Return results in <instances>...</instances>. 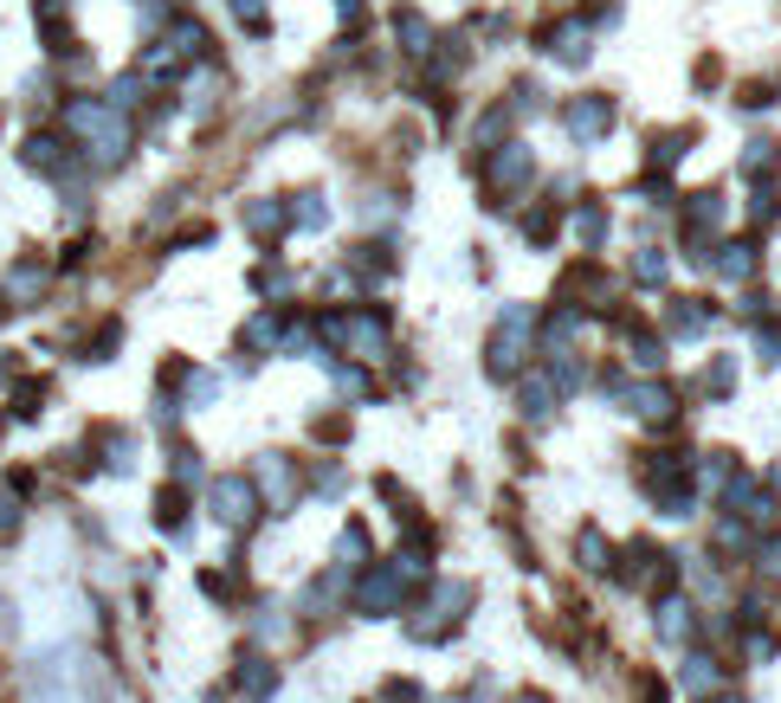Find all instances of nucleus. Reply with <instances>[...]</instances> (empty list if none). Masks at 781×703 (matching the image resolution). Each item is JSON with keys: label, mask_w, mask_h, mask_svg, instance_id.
<instances>
[{"label": "nucleus", "mask_w": 781, "mask_h": 703, "mask_svg": "<svg viewBox=\"0 0 781 703\" xmlns=\"http://www.w3.org/2000/svg\"><path fill=\"white\" fill-rule=\"evenodd\" d=\"M517 414L543 426L549 414H556V381H549V374H536V381H517Z\"/></svg>", "instance_id": "nucleus-22"}, {"label": "nucleus", "mask_w": 781, "mask_h": 703, "mask_svg": "<svg viewBox=\"0 0 781 703\" xmlns=\"http://www.w3.org/2000/svg\"><path fill=\"white\" fill-rule=\"evenodd\" d=\"M381 703H426V691L414 678H381Z\"/></svg>", "instance_id": "nucleus-39"}, {"label": "nucleus", "mask_w": 781, "mask_h": 703, "mask_svg": "<svg viewBox=\"0 0 781 703\" xmlns=\"http://www.w3.org/2000/svg\"><path fill=\"white\" fill-rule=\"evenodd\" d=\"M233 691L246 703H272L279 698V665H272L265 652H246V658L233 665Z\"/></svg>", "instance_id": "nucleus-12"}, {"label": "nucleus", "mask_w": 781, "mask_h": 703, "mask_svg": "<svg viewBox=\"0 0 781 703\" xmlns=\"http://www.w3.org/2000/svg\"><path fill=\"white\" fill-rule=\"evenodd\" d=\"M730 388H736V355H717V361L705 368V394H717V401H723Z\"/></svg>", "instance_id": "nucleus-34"}, {"label": "nucleus", "mask_w": 781, "mask_h": 703, "mask_svg": "<svg viewBox=\"0 0 781 703\" xmlns=\"http://www.w3.org/2000/svg\"><path fill=\"white\" fill-rule=\"evenodd\" d=\"M91 445L104 452V472H137V439H130L123 426H97Z\"/></svg>", "instance_id": "nucleus-21"}, {"label": "nucleus", "mask_w": 781, "mask_h": 703, "mask_svg": "<svg viewBox=\"0 0 781 703\" xmlns=\"http://www.w3.org/2000/svg\"><path fill=\"white\" fill-rule=\"evenodd\" d=\"M246 233H252L259 246L284 239V233H291V201H279V194H265V201H246Z\"/></svg>", "instance_id": "nucleus-15"}, {"label": "nucleus", "mask_w": 781, "mask_h": 703, "mask_svg": "<svg viewBox=\"0 0 781 703\" xmlns=\"http://www.w3.org/2000/svg\"><path fill=\"white\" fill-rule=\"evenodd\" d=\"M756 361H762V368L781 361V323H756Z\"/></svg>", "instance_id": "nucleus-37"}, {"label": "nucleus", "mask_w": 781, "mask_h": 703, "mask_svg": "<svg viewBox=\"0 0 781 703\" xmlns=\"http://www.w3.org/2000/svg\"><path fill=\"white\" fill-rule=\"evenodd\" d=\"M536 181V148L530 142H497V148H485V194H492V207H510L523 188Z\"/></svg>", "instance_id": "nucleus-4"}, {"label": "nucleus", "mask_w": 781, "mask_h": 703, "mask_svg": "<svg viewBox=\"0 0 781 703\" xmlns=\"http://www.w3.org/2000/svg\"><path fill=\"white\" fill-rule=\"evenodd\" d=\"M620 401H627V414H634V420L659 426V432H665V426H678V407H685V394H678L672 381H639V388H627Z\"/></svg>", "instance_id": "nucleus-8"}, {"label": "nucleus", "mask_w": 781, "mask_h": 703, "mask_svg": "<svg viewBox=\"0 0 781 703\" xmlns=\"http://www.w3.org/2000/svg\"><path fill=\"white\" fill-rule=\"evenodd\" d=\"M575 239L588 246V259H594V252L607 246V207H601V201H588V207H575Z\"/></svg>", "instance_id": "nucleus-25"}, {"label": "nucleus", "mask_w": 781, "mask_h": 703, "mask_svg": "<svg viewBox=\"0 0 781 703\" xmlns=\"http://www.w3.org/2000/svg\"><path fill=\"white\" fill-rule=\"evenodd\" d=\"M279 343H284V310H279V303H265V310L239 330V349H246V355H265V349H279Z\"/></svg>", "instance_id": "nucleus-20"}, {"label": "nucleus", "mask_w": 781, "mask_h": 703, "mask_svg": "<svg viewBox=\"0 0 781 703\" xmlns=\"http://www.w3.org/2000/svg\"><path fill=\"white\" fill-rule=\"evenodd\" d=\"M394 33H401V52H407V59H426V52H433V26H426L421 7H394Z\"/></svg>", "instance_id": "nucleus-23"}, {"label": "nucleus", "mask_w": 781, "mask_h": 703, "mask_svg": "<svg viewBox=\"0 0 781 703\" xmlns=\"http://www.w3.org/2000/svg\"><path fill=\"white\" fill-rule=\"evenodd\" d=\"M536 317L543 303H504L492 323V343H485V374L492 381H510L530 355H536Z\"/></svg>", "instance_id": "nucleus-2"}, {"label": "nucleus", "mask_w": 781, "mask_h": 703, "mask_svg": "<svg viewBox=\"0 0 781 703\" xmlns=\"http://www.w3.org/2000/svg\"><path fill=\"white\" fill-rule=\"evenodd\" d=\"M776 162H781V142H769V136L743 142V175H749V181H769V175H776Z\"/></svg>", "instance_id": "nucleus-27"}, {"label": "nucleus", "mask_w": 781, "mask_h": 703, "mask_svg": "<svg viewBox=\"0 0 781 703\" xmlns=\"http://www.w3.org/2000/svg\"><path fill=\"white\" fill-rule=\"evenodd\" d=\"M678 684H685L691 698H710V691L723 684V658H710V652H691V645H685V665H678Z\"/></svg>", "instance_id": "nucleus-19"}, {"label": "nucleus", "mask_w": 781, "mask_h": 703, "mask_svg": "<svg viewBox=\"0 0 781 703\" xmlns=\"http://www.w3.org/2000/svg\"><path fill=\"white\" fill-rule=\"evenodd\" d=\"M563 130L575 148H594V142L614 130V97H575L563 110Z\"/></svg>", "instance_id": "nucleus-10"}, {"label": "nucleus", "mask_w": 781, "mask_h": 703, "mask_svg": "<svg viewBox=\"0 0 781 703\" xmlns=\"http://www.w3.org/2000/svg\"><path fill=\"white\" fill-rule=\"evenodd\" d=\"M691 142H698V130H665V136H652L646 162H652V168H672V162H678V155H685Z\"/></svg>", "instance_id": "nucleus-29"}, {"label": "nucleus", "mask_w": 781, "mask_h": 703, "mask_svg": "<svg viewBox=\"0 0 781 703\" xmlns=\"http://www.w3.org/2000/svg\"><path fill=\"white\" fill-rule=\"evenodd\" d=\"M66 130H71V142H84V155H91L97 168H117V162L130 155V117L110 110L104 97H71Z\"/></svg>", "instance_id": "nucleus-1"}, {"label": "nucleus", "mask_w": 781, "mask_h": 703, "mask_svg": "<svg viewBox=\"0 0 781 703\" xmlns=\"http://www.w3.org/2000/svg\"><path fill=\"white\" fill-rule=\"evenodd\" d=\"M20 529V503L13 497H0V536H13Z\"/></svg>", "instance_id": "nucleus-40"}, {"label": "nucleus", "mask_w": 781, "mask_h": 703, "mask_svg": "<svg viewBox=\"0 0 781 703\" xmlns=\"http://www.w3.org/2000/svg\"><path fill=\"white\" fill-rule=\"evenodd\" d=\"M168 472H175V485L188 491V485H201V452L194 445H168Z\"/></svg>", "instance_id": "nucleus-33"}, {"label": "nucleus", "mask_w": 781, "mask_h": 703, "mask_svg": "<svg viewBox=\"0 0 781 703\" xmlns=\"http://www.w3.org/2000/svg\"><path fill=\"white\" fill-rule=\"evenodd\" d=\"M614 323H620V336H627V361L646 368V374H659V368H665V343H659L652 330H639L634 317H614Z\"/></svg>", "instance_id": "nucleus-18"}, {"label": "nucleus", "mask_w": 781, "mask_h": 703, "mask_svg": "<svg viewBox=\"0 0 781 703\" xmlns=\"http://www.w3.org/2000/svg\"><path fill=\"white\" fill-rule=\"evenodd\" d=\"M155 529H175V536L188 529V491L181 485H162L155 491Z\"/></svg>", "instance_id": "nucleus-26"}, {"label": "nucleus", "mask_w": 781, "mask_h": 703, "mask_svg": "<svg viewBox=\"0 0 781 703\" xmlns=\"http://www.w3.org/2000/svg\"><path fill=\"white\" fill-rule=\"evenodd\" d=\"M634 284H639V290H659V284H665V252L639 246V252H634Z\"/></svg>", "instance_id": "nucleus-32"}, {"label": "nucleus", "mask_w": 781, "mask_h": 703, "mask_svg": "<svg viewBox=\"0 0 781 703\" xmlns=\"http://www.w3.org/2000/svg\"><path fill=\"white\" fill-rule=\"evenodd\" d=\"M46 278H52V272H46L39 259H20V265L7 272V310H33V303L46 297Z\"/></svg>", "instance_id": "nucleus-16"}, {"label": "nucleus", "mask_w": 781, "mask_h": 703, "mask_svg": "<svg viewBox=\"0 0 781 703\" xmlns=\"http://www.w3.org/2000/svg\"><path fill=\"white\" fill-rule=\"evenodd\" d=\"M536 46H543V52H556L563 65H588V52H594V33H588V20H563V26L536 33Z\"/></svg>", "instance_id": "nucleus-14"}, {"label": "nucleus", "mask_w": 781, "mask_h": 703, "mask_svg": "<svg viewBox=\"0 0 781 703\" xmlns=\"http://www.w3.org/2000/svg\"><path fill=\"white\" fill-rule=\"evenodd\" d=\"M762 265V252H756V239H723L717 252H710V272L717 278H730V284H743L749 272Z\"/></svg>", "instance_id": "nucleus-17"}, {"label": "nucleus", "mask_w": 781, "mask_h": 703, "mask_svg": "<svg viewBox=\"0 0 781 703\" xmlns=\"http://www.w3.org/2000/svg\"><path fill=\"white\" fill-rule=\"evenodd\" d=\"M556 233H563V213L556 207L523 213V239H530V246H556Z\"/></svg>", "instance_id": "nucleus-31"}, {"label": "nucleus", "mask_w": 781, "mask_h": 703, "mask_svg": "<svg viewBox=\"0 0 781 703\" xmlns=\"http://www.w3.org/2000/svg\"><path fill=\"white\" fill-rule=\"evenodd\" d=\"M39 414H46V388H39V381L13 388V420H39Z\"/></svg>", "instance_id": "nucleus-35"}, {"label": "nucleus", "mask_w": 781, "mask_h": 703, "mask_svg": "<svg viewBox=\"0 0 781 703\" xmlns=\"http://www.w3.org/2000/svg\"><path fill=\"white\" fill-rule=\"evenodd\" d=\"M414 568L401 562V556H388V562H368L355 574V613H368V620H381V613H401L407 600H414Z\"/></svg>", "instance_id": "nucleus-3"}, {"label": "nucleus", "mask_w": 781, "mask_h": 703, "mask_svg": "<svg viewBox=\"0 0 781 703\" xmlns=\"http://www.w3.org/2000/svg\"><path fill=\"white\" fill-rule=\"evenodd\" d=\"M208 510H213V523H220L226 536H246V529L265 516L259 485H252L246 472H226V478H213V485H208Z\"/></svg>", "instance_id": "nucleus-5"}, {"label": "nucleus", "mask_w": 781, "mask_h": 703, "mask_svg": "<svg viewBox=\"0 0 781 703\" xmlns=\"http://www.w3.org/2000/svg\"><path fill=\"white\" fill-rule=\"evenodd\" d=\"M717 703H743V698H717Z\"/></svg>", "instance_id": "nucleus-43"}, {"label": "nucleus", "mask_w": 781, "mask_h": 703, "mask_svg": "<svg viewBox=\"0 0 781 703\" xmlns=\"http://www.w3.org/2000/svg\"><path fill=\"white\" fill-rule=\"evenodd\" d=\"M291 226L323 233V226H330V201H323V194H297V201H291Z\"/></svg>", "instance_id": "nucleus-30"}, {"label": "nucleus", "mask_w": 781, "mask_h": 703, "mask_svg": "<svg viewBox=\"0 0 781 703\" xmlns=\"http://www.w3.org/2000/svg\"><path fill=\"white\" fill-rule=\"evenodd\" d=\"M252 290H259V297H284V290H291V272H284V265H259V272H252Z\"/></svg>", "instance_id": "nucleus-38"}, {"label": "nucleus", "mask_w": 781, "mask_h": 703, "mask_svg": "<svg viewBox=\"0 0 781 703\" xmlns=\"http://www.w3.org/2000/svg\"><path fill=\"white\" fill-rule=\"evenodd\" d=\"M710 323H717L710 297H672V303H665V330H672L678 343H698V336H710Z\"/></svg>", "instance_id": "nucleus-13"}, {"label": "nucleus", "mask_w": 781, "mask_h": 703, "mask_svg": "<svg viewBox=\"0 0 781 703\" xmlns=\"http://www.w3.org/2000/svg\"><path fill=\"white\" fill-rule=\"evenodd\" d=\"M652 633L665 639V645H691L698 639V607L685 600V594H659V613H652Z\"/></svg>", "instance_id": "nucleus-11"}, {"label": "nucleus", "mask_w": 781, "mask_h": 703, "mask_svg": "<svg viewBox=\"0 0 781 703\" xmlns=\"http://www.w3.org/2000/svg\"><path fill=\"white\" fill-rule=\"evenodd\" d=\"M162 39L175 46V59H181V65H188V59H208V52H213V33L201 26V20H175Z\"/></svg>", "instance_id": "nucleus-24"}, {"label": "nucleus", "mask_w": 781, "mask_h": 703, "mask_svg": "<svg viewBox=\"0 0 781 703\" xmlns=\"http://www.w3.org/2000/svg\"><path fill=\"white\" fill-rule=\"evenodd\" d=\"M575 556H581L588 574H607V568H614V549H607V536H601V529H581V536H575Z\"/></svg>", "instance_id": "nucleus-28"}, {"label": "nucleus", "mask_w": 781, "mask_h": 703, "mask_svg": "<svg viewBox=\"0 0 781 703\" xmlns=\"http://www.w3.org/2000/svg\"><path fill=\"white\" fill-rule=\"evenodd\" d=\"M465 607H472V581H433V587L421 594V620H414L407 633L421 639V645L426 639H446L459 620H465Z\"/></svg>", "instance_id": "nucleus-6"}, {"label": "nucleus", "mask_w": 781, "mask_h": 703, "mask_svg": "<svg viewBox=\"0 0 781 703\" xmlns=\"http://www.w3.org/2000/svg\"><path fill=\"white\" fill-rule=\"evenodd\" d=\"M762 574H776V581H781V543H769V549H762Z\"/></svg>", "instance_id": "nucleus-41"}, {"label": "nucleus", "mask_w": 781, "mask_h": 703, "mask_svg": "<svg viewBox=\"0 0 781 703\" xmlns=\"http://www.w3.org/2000/svg\"><path fill=\"white\" fill-rule=\"evenodd\" d=\"M20 162H26L33 175H46V181H71V175H78V155H71V142L52 136V130H33V136L20 142Z\"/></svg>", "instance_id": "nucleus-9"}, {"label": "nucleus", "mask_w": 781, "mask_h": 703, "mask_svg": "<svg viewBox=\"0 0 781 703\" xmlns=\"http://www.w3.org/2000/svg\"><path fill=\"white\" fill-rule=\"evenodd\" d=\"M749 219H756V226H776V219H781V194L769 188V181H756V201H749Z\"/></svg>", "instance_id": "nucleus-36"}, {"label": "nucleus", "mask_w": 781, "mask_h": 703, "mask_svg": "<svg viewBox=\"0 0 781 703\" xmlns=\"http://www.w3.org/2000/svg\"><path fill=\"white\" fill-rule=\"evenodd\" d=\"M510 703H549V698H510Z\"/></svg>", "instance_id": "nucleus-42"}, {"label": "nucleus", "mask_w": 781, "mask_h": 703, "mask_svg": "<svg viewBox=\"0 0 781 703\" xmlns=\"http://www.w3.org/2000/svg\"><path fill=\"white\" fill-rule=\"evenodd\" d=\"M252 485H259V503L284 516V510H297V497H304V472H297L291 452H265L259 472H252Z\"/></svg>", "instance_id": "nucleus-7"}]
</instances>
